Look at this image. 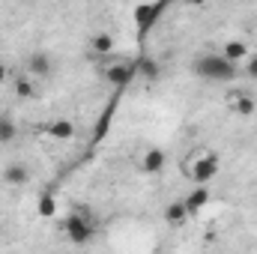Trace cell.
<instances>
[{
	"label": "cell",
	"instance_id": "6da1fadb",
	"mask_svg": "<svg viewBox=\"0 0 257 254\" xmlns=\"http://www.w3.org/2000/svg\"><path fill=\"white\" fill-rule=\"evenodd\" d=\"M63 233H66V239L75 242V245H84V242L93 239V233H96V218H93L90 206L78 203V206L66 215L63 218Z\"/></svg>",
	"mask_w": 257,
	"mask_h": 254
},
{
	"label": "cell",
	"instance_id": "7a4b0ae2",
	"mask_svg": "<svg viewBox=\"0 0 257 254\" xmlns=\"http://www.w3.org/2000/svg\"><path fill=\"white\" fill-rule=\"evenodd\" d=\"M183 174L192 180V183H209L215 174H218V156L206 147H197L186 156L183 162Z\"/></svg>",
	"mask_w": 257,
	"mask_h": 254
},
{
	"label": "cell",
	"instance_id": "3957f363",
	"mask_svg": "<svg viewBox=\"0 0 257 254\" xmlns=\"http://www.w3.org/2000/svg\"><path fill=\"white\" fill-rule=\"evenodd\" d=\"M194 75L206 78V81H233L236 78V66L224 60V54H200L194 60Z\"/></svg>",
	"mask_w": 257,
	"mask_h": 254
},
{
	"label": "cell",
	"instance_id": "277c9868",
	"mask_svg": "<svg viewBox=\"0 0 257 254\" xmlns=\"http://www.w3.org/2000/svg\"><path fill=\"white\" fill-rule=\"evenodd\" d=\"M135 75H138V66L132 63V60H105V66H102L105 84H111V87H117V90L128 87V84L135 81Z\"/></svg>",
	"mask_w": 257,
	"mask_h": 254
},
{
	"label": "cell",
	"instance_id": "5b68a950",
	"mask_svg": "<svg viewBox=\"0 0 257 254\" xmlns=\"http://www.w3.org/2000/svg\"><path fill=\"white\" fill-rule=\"evenodd\" d=\"M24 72H27L30 78H36V81H42V78H48V75L54 72V60H51L45 51H33V54H27V60H24Z\"/></svg>",
	"mask_w": 257,
	"mask_h": 254
},
{
	"label": "cell",
	"instance_id": "8992f818",
	"mask_svg": "<svg viewBox=\"0 0 257 254\" xmlns=\"http://www.w3.org/2000/svg\"><path fill=\"white\" fill-rule=\"evenodd\" d=\"M224 105H227L236 117H251V114L257 111V102L248 96V93H242V90H230L227 99H224Z\"/></svg>",
	"mask_w": 257,
	"mask_h": 254
},
{
	"label": "cell",
	"instance_id": "52a82bcc",
	"mask_svg": "<svg viewBox=\"0 0 257 254\" xmlns=\"http://www.w3.org/2000/svg\"><path fill=\"white\" fill-rule=\"evenodd\" d=\"M30 180H33V174H30V168L21 165V162H9V165L3 168V183L12 186V189H24Z\"/></svg>",
	"mask_w": 257,
	"mask_h": 254
},
{
	"label": "cell",
	"instance_id": "ba28073f",
	"mask_svg": "<svg viewBox=\"0 0 257 254\" xmlns=\"http://www.w3.org/2000/svg\"><path fill=\"white\" fill-rule=\"evenodd\" d=\"M165 165H168L165 150H159V147H147V150L141 153V168H144L147 174H162Z\"/></svg>",
	"mask_w": 257,
	"mask_h": 254
},
{
	"label": "cell",
	"instance_id": "9c48e42d",
	"mask_svg": "<svg viewBox=\"0 0 257 254\" xmlns=\"http://www.w3.org/2000/svg\"><path fill=\"white\" fill-rule=\"evenodd\" d=\"M189 218H192V212H189V206L183 203V200H174V203H168L165 206V224L168 227H183V224H189Z\"/></svg>",
	"mask_w": 257,
	"mask_h": 254
},
{
	"label": "cell",
	"instance_id": "30bf717a",
	"mask_svg": "<svg viewBox=\"0 0 257 254\" xmlns=\"http://www.w3.org/2000/svg\"><path fill=\"white\" fill-rule=\"evenodd\" d=\"M45 135H48V138H54V141H72V138L78 135V129H75L72 120L60 117V120H51V123L45 126Z\"/></svg>",
	"mask_w": 257,
	"mask_h": 254
},
{
	"label": "cell",
	"instance_id": "8fae6325",
	"mask_svg": "<svg viewBox=\"0 0 257 254\" xmlns=\"http://www.w3.org/2000/svg\"><path fill=\"white\" fill-rule=\"evenodd\" d=\"M221 54H224V60H230L233 66H239V63L248 60V45H245L242 39H227L224 48H221Z\"/></svg>",
	"mask_w": 257,
	"mask_h": 254
},
{
	"label": "cell",
	"instance_id": "7c38bea8",
	"mask_svg": "<svg viewBox=\"0 0 257 254\" xmlns=\"http://www.w3.org/2000/svg\"><path fill=\"white\" fill-rule=\"evenodd\" d=\"M12 90H15V96H18V99H36V96H39L36 78H30L27 72H24V75H15V81H12Z\"/></svg>",
	"mask_w": 257,
	"mask_h": 254
},
{
	"label": "cell",
	"instance_id": "4fadbf2b",
	"mask_svg": "<svg viewBox=\"0 0 257 254\" xmlns=\"http://www.w3.org/2000/svg\"><path fill=\"white\" fill-rule=\"evenodd\" d=\"M183 203L189 206V212H192V215H197V212L209 203V189H206V183H197V189H194L192 194H186V197H183Z\"/></svg>",
	"mask_w": 257,
	"mask_h": 254
},
{
	"label": "cell",
	"instance_id": "5bb4252c",
	"mask_svg": "<svg viewBox=\"0 0 257 254\" xmlns=\"http://www.w3.org/2000/svg\"><path fill=\"white\" fill-rule=\"evenodd\" d=\"M90 48H93L99 57H108V54L114 51V36H111V33H96V36L90 39Z\"/></svg>",
	"mask_w": 257,
	"mask_h": 254
},
{
	"label": "cell",
	"instance_id": "9a60e30c",
	"mask_svg": "<svg viewBox=\"0 0 257 254\" xmlns=\"http://www.w3.org/2000/svg\"><path fill=\"white\" fill-rule=\"evenodd\" d=\"M57 212V194L54 191H45L42 197H39V215L42 218H51Z\"/></svg>",
	"mask_w": 257,
	"mask_h": 254
},
{
	"label": "cell",
	"instance_id": "2e32d148",
	"mask_svg": "<svg viewBox=\"0 0 257 254\" xmlns=\"http://www.w3.org/2000/svg\"><path fill=\"white\" fill-rule=\"evenodd\" d=\"M135 66H138V72H141L147 81H156V78H159V66H156V60H153V57H141Z\"/></svg>",
	"mask_w": 257,
	"mask_h": 254
},
{
	"label": "cell",
	"instance_id": "e0dca14e",
	"mask_svg": "<svg viewBox=\"0 0 257 254\" xmlns=\"http://www.w3.org/2000/svg\"><path fill=\"white\" fill-rule=\"evenodd\" d=\"M15 123L9 120V117H0V144H9V141H15Z\"/></svg>",
	"mask_w": 257,
	"mask_h": 254
},
{
	"label": "cell",
	"instance_id": "ac0fdd59",
	"mask_svg": "<svg viewBox=\"0 0 257 254\" xmlns=\"http://www.w3.org/2000/svg\"><path fill=\"white\" fill-rule=\"evenodd\" d=\"M248 78H257V54L248 57Z\"/></svg>",
	"mask_w": 257,
	"mask_h": 254
},
{
	"label": "cell",
	"instance_id": "d6986e66",
	"mask_svg": "<svg viewBox=\"0 0 257 254\" xmlns=\"http://www.w3.org/2000/svg\"><path fill=\"white\" fill-rule=\"evenodd\" d=\"M3 81H9V66L0 60V84H3Z\"/></svg>",
	"mask_w": 257,
	"mask_h": 254
},
{
	"label": "cell",
	"instance_id": "ffe728a7",
	"mask_svg": "<svg viewBox=\"0 0 257 254\" xmlns=\"http://www.w3.org/2000/svg\"><path fill=\"white\" fill-rule=\"evenodd\" d=\"M186 3H189V6H203L206 0H186Z\"/></svg>",
	"mask_w": 257,
	"mask_h": 254
}]
</instances>
